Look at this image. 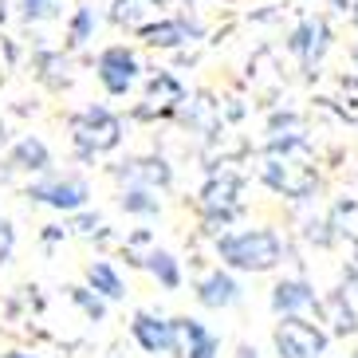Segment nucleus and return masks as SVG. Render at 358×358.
Masks as SVG:
<instances>
[{
  "label": "nucleus",
  "instance_id": "obj_1",
  "mask_svg": "<svg viewBox=\"0 0 358 358\" xmlns=\"http://www.w3.org/2000/svg\"><path fill=\"white\" fill-rule=\"evenodd\" d=\"M217 256L232 272H272L284 260V241L272 229H244L217 241Z\"/></svg>",
  "mask_w": 358,
  "mask_h": 358
},
{
  "label": "nucleus",
  "instance_id": "obj_2",
  "mask_svg": "<svg viewBox=\"0 0 358 358\" xmlns=\"http://www.w3.org/2000/svg\"><path fill=\"white\" fill-rule=\"evenodd\" d=\"M71 138L83 158H95V154H106L122 142V118L106 106H87L71 118Z\"/></svg>",
  "mask_w": 358,
  "mask_h": 358
},
{
  "label": "nucleus",
  "instance_id": "obj_3",
  "mask_svg": "<svg viewBox=\"0 0 358 358\" xmlns=\"http://www.w3.org/2000/svg\"><path fill=\"white\" fill-rule=\"evenodd\" d=\"M272 343H275V355L280 358H323L331 335L303 315H284L272 331Z\"/></svg>",
  "mask_w": 358,
  "mask_h": 358
},
{
  "label": "nucleus",
  "instance_id": "obj_4",
  "mask_svg": "<svg viewBox=\"0 0 358 358\" xmlns=\"http://www.w3.org/2000/svg\"><path fill=\"white\" fill-rule=\"evenodd\" d=\"M169 355L173 358H217L221 338L201 319H169Z\"/></svg>",
  "mask_w": 358,
  "mask_h": 358
},
{
  "label": "nucleus",
  "instance_id": "obj_5",
  "mask_svg": "<svg viewBox=\"0 0 358 358\" xmlns=\"http://www.w3.org/2000/svg\"><path fill=\"white\" fill-rule=\"evenodd\" d=\"M28 197L48 205V209H59V213H79L87 209L91 201V189H87L83 178H48V181H36Z\"/></svg>",
  "mask_w": 358,
  "mask_h": 358
},
{
  "label": "nucleus",
  "instance_id": "obj_6",
  "mask_svg": "<svg viewBox=\"0 0 358 358\" xmlns=\"http://www.w3.org/2000/svg\"><path fill=\"white\" fill-rule=\"evenodd\" d=\"M99 83L106 87V95H127L130 87L138 83V71H142V64H138V55L130 52V48H122V43H115V48H106L103 55H99Z\"/></svg>",
  "mask_w": 358,
  "mask_h": 358
},
{
  "label": "nucleus",
  "instance_id": "obj_7",
  "mask_svg": "<svg viewBox=\"0 0 358 358\" xmlns=\"http://www.w3.org/2000/svg\"><path fill=\"white\" fill-rule=\"evenodd\" d=\"M264 181L280 193H292V197H303V193L315 189V173L307 166H295V162H268L264 166Z\"/></svg>",
  "mask_w": 358,
  "mask_h": 358
},
{
  "label": "nucleus",
  "instance_id": "obj_8",
  "mask_svg": "<svg viewBox=\"0 0 358 358\" xmlns=\"http://www.w3.org/2000/svg\"><path fill=\"white\" fill-rule=\"evenodd\" d=\"M315 303H319V295L307 280H280V284L272 287V311L275 315H303V311H311Z\"/></svg>",
  "mask_w": 358,
  "mask_h": 358
},
{
  "label": "nucleus",
  "instance_id": "obj_9",
  "mask_svg": "<svg viewBox=\"0 0 358 358\" xmlns=\"http://www.w3.org/2000/svg\"><path fill=\"white\" fill-rule=\"evenodd\" d=\"M130 335L146 355H169V319L154 315V311H138L130 319Z\"/></svg>",
  "mask_w": 358,
  "mask_h": 358
},
{
  "label": "nucleus",
  "instance_id": "obj_10",
  "mask_svg": "<svg viewBox=\"0 0 358 358\" xmlns=\"http://www.w3.org/2000/svg\"><path fill=\"white\" fill-rule=\"evenodd\" d=\"M236 299H241V284H236L229 272H221V268H217V272H209V275L197 284V303H201V307L221 311V307H232Z\"/></svg>",
  "mask_w": 358,
  "mask_h": 358
},
{
  "label": "nucleus",
  "instance_id": "obj_11",
  "mask_svg": "<svg viewBox=\"0 0 358 358\" xmlns=\"http://www.w3.org/2000/svg\"><path fill=\"white\" fill-rule=\"evenodd\" d=\"M327 40H331V32H327L323 20H303L292 32V52L311 67V64H319V55L327 52Z\"/></svg>",
  "mask_w": 358,
  "mask_h": 358
},
{
  "label": "nucleus",
  "instance_id": "obj_12",
  "mask_svg": "<svg viewBox=\"0 0 358 358\" xmlns=\"http://www.w3.org/2000/svg\"><path fill=\"white\" fill-rule=\"evenodd\" d=\"M236 193H241V178H213L201 193V205H205L209 217L229 221V213L236 209Z\"/></svg>",
  "mask_w": 358,
  "mask_h": 358
},
{
  "label": "nucleus",
  "instance_id": "obj_13",
  "mask_svg": "<svg viewBox=\"0 0 358 358\" xmlns=\"http://www.w3.org/2000/svg\"><path fill=\"white\" fill-rule=\"evenodd\" d=\"M87 284H91V292L103 295V299H122L127 295V284H122V275H118V268L110 260H95L87 264Z\"/></svg>",
  "mask_w": 358,
  "mask_h": 358
},
{
  "label": "nucleus",
  "instance_id": "obj_14",
  "mask_svg": "<svg viewBox=\"0 0 358 358\" xmlns=\"http://www.w3.org/2000/svg\"><path fill=\"white\" fill-rule=\"evenodd\" d=\"M315 307L323 311V319L331 323L335 335H355V331H358V315H355V307L347 303V295H343V292H331L327 299H319Z\"/></svg>",
  "mask_w": 358,
  "mask_h": 358
},
{
  "label": "nucleus",
  "instance_id": "obj_15",
  "mask_svg": "<svg viewBox=\"0 0 358 358\" xmlns=\"http://www.w3.org/2000/svg\"><path fill=\"white\" fill-rule=\"evenodd\" d=\"M12 166L16 169H32V173H43V169L52 166V150L43 146L36 134L20 138L16 146H12Z\"/></svg>",
  "mask_w": 358,
  "mask_h": 358
},
{
  "label": "nucleus",
  "instance_id": "obj_16",
  "mask_svg": "<svg viewBox=\"0 0 358 358\" xmlns=\"http://www.w3.org/2000/svg\"><path fill=\"white\" fill-rule=\"evenodd\" d=\"M138 32H142V40H146L150 48H181V43L189 40V32H185V24H181V20H158V24H142Z\"/></svg>",
  "mask_w": 358,
  "mask_h": 358
},
{
  "label": "nucleus",
  "instance_id": "obj_17",
  "mask_svg": "<svg viewBox=\"0 0 358 358\" xmlns=\"http://www.w3.org/2000/svg\"><path fill=\"white\" fill-rule=\"evenodd\" d=\"M154 4H158V0H115V4H110V20H115L118 28H142V24H150V16H154Z\"/></svg>",
  "mask_w": 358,
  "mask_h": 358
},
{
  "label": "nucleus",
  "instance_id": "obj_18",
  "mask_svg": "<svg viewBox=\"0 0 358 358\" xmlns=\"http://www.w3.org/2000/svg\"><path fill=\"white\" fill-rule=\"evenodd\" d=\"M130 181H138V185H146V189H166L169 181H173V173H169V166L162 158H142V162H130Z\"/></svg>",
  "mask_w": 358,
  "mask_h": 358
},
{
  "label": "nucleus",
  "instance_id": "obj_19",
  "mask_svg": "<svg viewBox=\"0 0 358 358\" xmlns=\"http://www.w3.org/2000/svg\"><path fill=\"white\" fill-rule=\"evenodd\" d=\"M142 264H146V272L154 275L166 292H178V287H181V264L173 260L169 252H162V248H158V252H150Z\"/></svg>",
  "mask_w": 358,
  "mask_h": 358
},
{
  "label": "nucleus",
  "instance_id": "obj_20",
  "mask_svg": "<svg viewBox=\"0 0 358 358\" xmlns=\"http://www.w3.org/2000/svg\"><path fill=\"white\" fill-rule=\"evenodd\" d=\"M95 8H75V16H71V28H67V43L71 48H83L91 36H95Z\"/></svg>",
  "mask_w": 358,
  "mask_h": 358
},
{
  "label": "nucleus",
  "instance_id": "obj_21",
  "mask_svg": "<svg viewBox=\"0 0 358 358\" xmlns=\"http://www.w3.org/2000/svg\"><path fill=\"white\" fill-rule=\"evenodd\" d=\"M122 209L138 213V217H150V213H158V197H154L146 185H134V189L122 193Z\"/></svg>",
  "mask_w": 358,
  "mask_h": 358
},
{
  "label": "nucleus",
  "instance_id": "obj_22",
  "mask_svg": "<svg viewBox=\"0 0 358 358\" xmlns=\"http://www.w3.org/2000/svg\"><path fill=\"white\" fill-rule=\"evenodd\" d=\"M71 299L87 311V319H103L106 315V303H103V295H95L91 287H71Z\"/></svg>",
  "mask_w": 358,
  "mask_h": 358
},
{
  "label": "nucleus",
  "instance_id": "obj_23",
  "mask_svg": "<svg viewBox=\"0 0 358 358\" xmlns=\"http://www.w3.org/2000/svg\"><path fill=\"white\" fill-rule=\"evenodd\" d=\"M55 8H59V0H20L24 20H48V16H55Z\"/></svg>",
  "mask_w": 358,
  "mask_h": 358
},
{
  "label": "nucleus",
  "instance_id": "obj_24",
  "mask_svg": "<svg viewBox=\"0 0 358 358\" xmlns=\"http://www.w3.org/2000/svg\"><path fill=\"white\" fill-rule=\"evenodd\" d=\"M12 248H16V232H12V224L0 221V264L12 256Z\"/></svg>",
  "mask_w": 358,
  "mask_h": 358
},
{
  "label": "nucleus",
  "instance_id": "obj_25",
  "mask_svg": "<svg viewBox=\"0 0 358 358\" xmlns=\"http://www.w3.org/2000/svg\"><path fill=\"white\" fill-rule=\"evenodd\" d=\"M236 358H256V350L252 347H241V350H236Z\"/></svg>",
  "mask_w": 358,
  "mask_h": 358
},
{
  "label": "nucleus",
  "instance_id": "obj_26",
  "mask_svg": "<svg viewBox=\"0 0 358 358\" xmlns=\"http://www.w3.org/2000/svg\"><path fill=\"white\" fill-rule=\"evenodd\" d=\"M4 358H36V355H24V350H8Z\"/></svg>",
  "mask_w": 358,
  "mask_h": 358
},
{
  "label": "nucleus",
  "instance_id": "obj_27",
  "mask_svg": "<svg viewBox=\"0 0 358 358\" xmlns=\"http://www.w3.org/2000/svg\"><path fill=\"white\" fill-rule=\"evenodd\" d=\"M355 24H358V8H355Z\"/></svg>",
  "mask_w": 358,
  "mask_h": 358
},
{
  "label": "nucleus",
  "instance_id": "obj_28",
  "mask_svg": "<svg viewBox=\"0 0 358 358\" xmlns=\"http://www.w3.org/2000/svg\"><path fill=\"white\" fill-rule=\"evenodd\" d=\"M355 59H358V48H355Z\"/></svg>",
  "mask_w": 358,
  "mask_h": 358
}]
</instances>
